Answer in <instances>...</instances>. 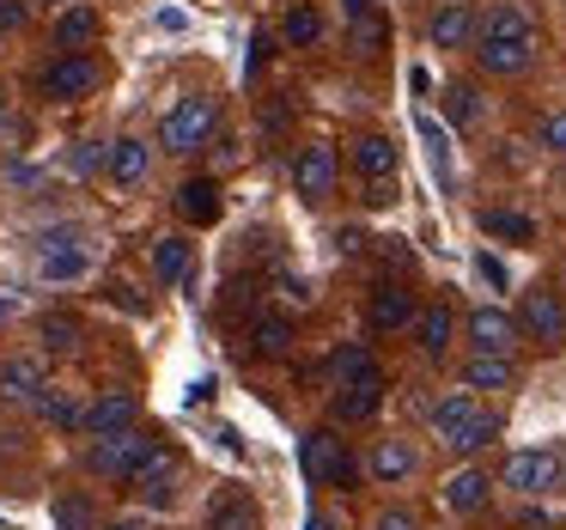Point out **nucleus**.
Returning a JSON list of instances; mask_svg holds the SVG:
<instances>
[{
  "mask_svg": "<svg viewBox=\"0 0 566 530\" xmlns=\"http://www.w3.org/2000/svg\"><path fill=\"white\" fill-rule=\"evenodd\" d=\"M475 420H481V403H475V396H469V391L444 396V403L432 408V433H439V439L451 445V451H457V445H463V433L475 427Z\"/></svg>",
  "mask_w": 566,
  "mask_h": 530,
  "instance_id": "9b49d317",
  "label": "nucleus"
},
{
  "mask_svg": "<svg viewBox=\"0 0 566 530\" xmlns=\"http://www.w3.org/2000/svg\"><path fill=\"white\" fill-rule=\"evenodd\" d=\"M43 391H50V384H43V360L38 354H19V360L0 366V396H7V403H38Z\"/></svg>",
  "mask_w": 566,
  "mask_h": 530,
  "instance_id": "f8f14e48",
  "label": "nucleus"
},
{
  "mask_svg": "<svg viewBox=\"0 0 566 530\" xmlns=\"http://www.w3.org/2000/svg\"><path fill=\"white\" fill-rule=\"evenodd\" d=\"M354 165H359V177H366V184H378V177H396V141L366 135V141L354 147Z\"/></svg>",
  "mask_w": 566,
  "mask_h": 530,
  "instance_id": "4be33fe9",
  "label": "nucleus"
},
{
  "mask_svg": "<svg viewBox=\"0 0 566 530\" xmlns=\"http://www.w3.org/2000/svg\"><path fill=\"white\" fill-rule=\"evenodd\" d=\"M500 481L505 488H517V493H554V488H566V451L560 445H536V451H512L505 457V469H500Z\"/></svg>",
  "mask_w": 566,
  "mask_h": 530,
  "instance_id": "f03ea898",
  "label": "nucleus"
},
{
  "mask_svg": "<svg viewBox=\"0 0 566 530\" xmlns=\"http://www.w3.org/2000/svg\"><path fill=\"white\" fill-rule=\"evenodd\" d=\"M378 530H415V518H408V512H384Z\"/></svg>",
  "mask_w": 566,
  "mask_h": 530,
  "instance_id": "c03bdc74",
  "label": "nucleus"
},
{
  "mask_svg": "<svg viewBox=\"0 0 566 530\" xmlns=\"http://www.w3.org/2000/svg\"><path fill=\"white\" fill-rule=\"evenodd\" d=\"M305 530H335V518H329V512H311V518H305Z\"/></svg>",
  "mask_w": 566,
  "mask_h": 530,
  "instance_id": "49530a36",
  "label": "nucleus"
},
{
  "mask_svg": "<svg viewBox=\"0 0 566 530\" xmlns=\"http://www.w3.org/2000/svg\"><path fill=\"white\" fill-rule=\"evenodd\" d=\"M55 524L62 530H92V506L80 500V493H62V500H55Z\"/></svg>",
  "mask_w": 566,
  "mask_h": 530,
  "instance_id": "473e14b6",
  "label": "nucleus"
},
{
  "mask_svg": "<svg viewBox=\"0 0 566 530\" xmlns=\"http://www.w3.org/2000/svg\"><path fill=\"white\" fill-rule=\"evenodd\" d=\"M274 293H281L286 305H311V287L298 281V274H281V281H274Z\"/></svg>",
  "mask_w": 566,
  "mask_h": 530,
  "instance_id": "4c0bfd02",
  "label": "nucleus"
},
{
  "mask_svg": "<svg viewBox=\"0 0 566 530\" xmlns=\"http://www.w3.org/2000/svg\"><path fill=\"white\" fill-rule=\"evenodd\" d=\"M281 38L293 43V50H311V43L323 38V19H317V7H293V13H286V25H281Z\"/></svg>",
  "mask_w": 566,
  "mask_h": 530,
  "instance_id": "cd10ccee",
  "label": "nucleus"
},
{
  "mask_svg": "<svg viewBox=\"0 0 566 530\" xmlns=\"http://www.w3.org/2000/svg\"><path fill=\"white\" fill-rule=\"evenodd\" d=\"M0 366H7V360H0Z\"/></svg>",
  "mask_w": 566,
  "mask_h": 530,
  "instance_id": "3c124183",
  "label": "nucleus"
},
{
  "mask_svg": "<svg viewBox=\"0 0 566 530\" xmlns=\"http://www.w3.org/2000/svg\"><path fill=\"white\" fill-rule=\"evenodd\" d=\"M444 111H451L457 128H469L481 116V104H475V92H469V86H451V92H444Z\"/></svg>",
  "mask_w": 566,
  "mask_h": 530,
  "instance_id": "f704fd0d",
  "label": "nucleus"
},
{
  "mask_svg": "<svg viewBox=\"0 0 566 530\" xmlns=\"http://www.w3.org/2000/svg\"><path fill=\"white\" fill-rule=\"evenodd\" d=\"M208 530H256V506H250L238 488H220L213 506H208Z\"/></svg>",
  "mask_w": 566,
  "mask_h": 530,
  "instance_id": "a211bd4d",
  "label": "nucleus"
},
{
  "mask_svg": "<svg viewBox=\"0 0 566 530\" xmlns=\"http://www.w3.org/2000/svg\"><path fill=\"white\" fill-rule=\"evenodd\" d=\"M135 493H140V500H153V506H171L177 500V469H159V476L135 481Z\"/></svg>",
  "mask_w": 566,
  "mask_h": 530,
  "instance_id": "2f4dec72",
  "label": "nucleus"
},
{
  "mask_svg": "<svg viewBox=\"0 0 566 530\" xmlns=\"http://www.w3.org/2000/svg\"><path fill=\"white\" fill-rule=\"evenodd\" d=\"M469 342H475V354H512V342H517V318H505V311L481 305L475 318H469Z\"/></svg>",
  "mask_w": 566,
  "mask_h": 530,
  "instance_id": "9d476101",
  "label": "nucleus"
},
{
  "mask_svg": "<svg viewBox=\"0 0 566 530\" xmlns=\"http://www.w3.org/2000/svg\"><path fill=\"white\" fill-rule=\"evenodd\" d=\"M55 7H80V0H55Z\"/></svg>",
  "mask_w": 566,
  "mask_h": 530,
  "instance_id": "8fccbe9b",
  "label": "nucleus"
},
{
  "mask_svg": "<svg viewBox=\"0 0 566 530\" xmlns=\"http://www.w3.org/2000/svg\"><path fill=\"white\" fill-rule=\"evenodd\" d=\"M512 378H517V366L505 354H475L463 366V384L469 391H512Z\"/></svg>",
  "mask_w": 566,
  "mask_h": 530,
  "instance_id": "aec40b11",
  "label": "nucleus"
},
{
  "mask_svg": "<svg viewBox=\"0 0 566 530\" xmlns=\"http://www.w3.org/2000/svg\"><path fill=\"white\" fill-rule=\"evenodd\" d=\"M147 172H153L147 141H116V147H111V177L123 189H140V184H147Z\"/></svg>",
  "mask_w": 566,
  "mask_h": 530,
  "instance_id": "6ab92c4d",
  "label": "nucleus"
},
{
  "mask_svg": "<svg viewBox=\"0 0 566 530\" xmlns=\"http://www.w3.org/2000/svg\"><path fill=\"white\" fill-rule=\"evenodd\" d=\"M55 43H62L67 55H80L86 43H98V7H62V19H55Z\"/></svg>",
  "mask_w": 566,
  "mask_h": 530,
  "instance_id": "2eb2a0df",
  "label": "nucleus"
},
{
  "mask_svg": "<svg viewBox=\"0 0 566 530\" xmlns=\"http://www.w3.org/2000/svg\"><path fill=\"white\" fill-rule=\"evenodd\" d=\"M7 184H13V189H38L43 172H31V165H13V172H7Z\"/></svg>",
  "mask_w": 566,
  "mask_h": 530,
  "instance_id": "37998d69",
  "label": "nucleus"
},
{
  "mask_svg": "<svg viewBox=\"0 0 566 530\" xmlns=\"http://www.w3.org/2000/svg\"><path fill=\"white\" fill-rule=\"evenodd\" d=\"M475 7L469 0H444L439 13H432V25H427V38H432V50H469V38H475Z\"/></svg>",
  "mask_w": 566,
  "mask_h": 530,
  "instance_id": "423d86ee",
  "label": "nucleus"
},
{
  "mask_svg": "<svg viewBox=\"0 0 566 530\" xmlns=\"http://www.w3.org/2000/svg\"><path fill=\"white\" fill-rule=\"evenodd\" d=\"M371 372H378V366H371V354H366V347H342V354H335V378H342V384L371 378Z\"/></svg>",
  "mask_w": 566,
  "mask_h": 530,
  "instance_id": "7c9ffc66",
  "label": "nucleus"
},
{
  "mask_svg": "<svg viewBox=\"0 0 566 530\" xmlns=\"http://www.w3.org/2000/svg\"><path fill=\"white\" fill-rule=\"evenodd\" d=\"M517 330L536 335V342H566V311L554 293H524V311H517Z\"/></svg>",
  "mask_w": 566,
  "mask_h": 530,
  "instance_id": "6e6552de",
  "label": "nucleus"
},
{
  "mask_svg": "<svg viewBox=\"0 0 566 530\" xmlns=\"http://www.w3.org/2000/svg\"><path fill=\"white\" fill-rule=\"evenodd\" d=\"M493 439H500V415H488V408H481V420L463 433V445H457V451H463V457H469V451H488Z\"/></svg>",
  "mask_w": 566,
  "mask_h": 530,
  "instance_id": "72a5a7b5",
  "label": "nucleus"
},
{
  "mask_svg": "<svg viewBox=\"0 0 566 530\" xmlns=\"http://www.w3.org/2000/svg\"><path fill=\"white\" fill-rule=\"evenodd\" d=\"M415 476V451H408L402 439H378V451H371V481H408Z\"/></svg>",
  "mask_w": 566,
  "mask_h": 530,
  "instance_id": "412c9836",
  "label": "nucleus"
},
{
  "mask_svg": "<svg viewBox=\"0 0 566 530\" xmlns=\"http://www.w3.org/2000/svg\"><path fill=\"white\" fill-rule=\"evenodd\" d=\"M420 141H427V153H432V172H439L444 184H451V135H444V128L432 123V116H420Z\"/></svg>",
  "mask_w": 566,
  "mask_h": 530,
  "instance_id": "c85d7f7f",
  "label": "nucleus"
},
{
  "mask_svg": "<svg viewBox=\"0 0 566 530\" xmlns=\"http://www.w3.org/2000/svg\"><path fill=\"white\" fill-rule=\"evenodd\" d=\"M256 354L262 360H286V354H293V323H286V318H262L256 323Z\"/></svg>",
  "mask_w": 566,
  "mask_h": 530,
  "instance_id": "a878e982",
  "label": "nucleus"
},
{
  "mask_svg": "<svg viewBox=\"0 0 566 530\" xmlns=\"http://www.w3.org/2000/svg\"><path fill=\"white\" fill-rule=\"evenodd\" d=\"M542 147H548V153H566V111L542 116Z\"/></svg>",
  "mask_w": 566,
  "mask_h": 530,
  "instance_id": "e433bc0d",
  "label": "nucleus"
},
{
  "mask_svg": "<svg viewBox=\"0 0 566 530\" xmlns=\"http://www.w3.org/2000/svg\"><path fill=\"white\" fill-rule=\"evenodd\" d=\"M524 530H554V524H536V518H530V524H524Z\"/></svg>",
  "mask_w": 566,
  "mask_h": 530,
  "instance_id": "09e8293b",
  "label": "nucleus"
},
{
  "mask_svg": "<svg viewBox=\"0 0 566 530\" xmlns=\"http://www.w3.org/2000/svg\"><path fill=\"white\" fill-rule=\"evenodd\" d=\"M378 403H384V372L354 378V384H342V396H335V420H371Z\"/></svg>",
  "mask_w": 566,
  "mask_h": 530,
  "instance_id": "4468645a",
  "label": "nucleus"
},
{
  "mask_svg": "<svg viewBox=\"0 0 566 530\" xmlns=\"http://www.w3.org/2000/svg\"><path fill=\"white\" fill-rule=\"evenodd\" d=\"M86 92H98V62H92V55H62V62L43 67V98L74 104V98H86Z\"/></svg>",
  "mask_w": 566,
  "mask_h": 530,
  "instance_id": "39448f33",
  "label": "nucleus"
},
{
  "mask_svg": "<svg viewBox=\"0 0 566 530\" xmlns=\"http://www.w3.org/2000/svg\"><path fill=\"white\" fill-rule=\"evenodd\" d=\"M208 396H213V378H196V384H189V408L208 403Z\"/></svg>",
  "mask_w": 566,
  "mask_h": 530,
  "instance_id": "a18cd8bd",
  "label": "nucleus"
},
{
  "mask_svg": "<svg viewBox=\"0 0 566 530\" xmlns=\"http://www.w3.org/2000/svg\"><path fill=\"white\" fill-rule=\"evenodd\" d=\"M153 274H159V281H184L189 274V238H159V245H153Z\"/></svg>",
  "mask_w": 566,
  "mask_h": 530,
  "instance_id": "b1692460",
  "label": "nucleus"
},
{
  "mask_svg": "<svg viewBox=\"0 0 566 530\" xmlns=\"http://www.w3.org/2000/svg\"><path fill=\"white\" fill-rule=\"evenodd\" d=\"M415 323V293L402 281H378L371 293V330H408Z\"/></svg>",
  "mask_w": 566,
  "mask_h": 530,
  "instance_id": "ddd939ff",
  "label": "nucleus"
},
{
  "mask_svg": "<svg viewBox=\"0 0 566 530\" xmlns=\"http://www.w3.org/2000/svg\"><path fill=\"white\" fill-rule=\"evenodd\" d=\"M481 232L512 238V245H530V238H536V220H530V214H512V208H488L481 214Z\"/></svg>",
  "mask_w": 566,
  "mask_h": 530,
  "instance_id": "5701e85b",
  "label": "nucleus"
},
{
  "mask_svg": "<svg viewBox=\"0 0 566 530\" xmlns=\"http://www.w3.org/2000/svg\"><path fill=\"white\" fill-rule=\"evenodd\" d=\"M177 214L196 220V226H213L220 220V184H213V177H189V184L177 189Z\"/></svg>",
  "mask_w": 566,
  "mask_h": 530,
  "instance_id": "dca6fc26",
  "label": "nucleus"
},
{
  "mask_svg": "<svg viewBox=\"0 0 566 530\" xmlns=\"http://www.w3.org/2000/svg\"><path fill=\"white\" fill-rule=\"evenodd\" d=\"M135 415H140L135 391H104L98 403L86 408V433H92V439H111V433H128V427H135Z\"/></svg>",
  "mask_w": 566,
  "mask_h": 530,
  "instance_id": "0eeeda50",
  "label": "nucleus"
},
{
  "mask_svg": "<svg viewBox=\"0 0 566 530\" xmlns=\"http://www.w3.org/2000/svg\"><path fill=\"white\" fill-rule=\"evenodd\" d=\"M111 530H153V524H140V518H123V524H111Z\"/></svg>",
  "mask_w": 566,
  "mask_h": 530,
  "instance_id": "de8ad7c7",
  "label": "nucleus"
},
{
  "mask_svg": "<svg viewBox=\"0 0 566 530\" xmlns=\"http://www.w3.org/2000/svg\"><path fill=\"white\" fill-rule=\"evenodd\" d=\"M475 62L488 74H524L536 62V25L524 7H493L475 31Z\"/></svg>",
  "mask_w": 566,
  "mask_h": 530,
  "instance_id": "f257e3e1",
  "label": "nucleus"
},
{
  "mask_svg": "<svg viewBox=\"0 0 566 530\" xmlns=\"http://www.w3.org/2000/svg\"><path fill=\"white\" fill-rule=\"evenodd\" d=\"M43 342H50L55 354H74V347L86 342V323L67 318V311H50V318H43Z\"/></svg>",
  "mask_w": 566,
  "mask_h": 530,
  "instance_id": "393cba45",
  "label": "nucleus"
},
{
  "mask_svg": "<svg viewBox=\"0 0 566 530\" xmlns=\"http://www.w3.org/2000/svg\"><path fill=\"white\" fill-rule=\"evenodd\" d=\"M420 347H427L432 360L451 347V311H444V305H427V311H420Z\"/></svg>",
  "mask_w": 566,
  "mask_h": 530,
  "instance_id": "bb28decb",
  "label": "nucleus"
},
{
  "mask_svg": "<svg viewBox=\"0 0 566 530\" xmlns=\"http://www.w3.org/2000/svg\"><path fill=\"white\" fill-rule=\"evenodd\" d=\"M305 476L317 488H347L354 481V457H347V445L335 433H311L305 439Z\"/></svg>",
  "mask_w": 566,
  "mask_h": 530,
  "instance_id": "20e7f679",
  "label": "nucleus"
},
{
  "mask_svg": "<svg viewBox=\"0 0 566 530\" xmlns=\"http://www.w3.org/2000/svg\"><path fill=\"white\" fill-rule=\"evenodd\" d=\"M366 201H371V208H390V201H396V177H378V184L366 189Z\"/></svg>",
  "mask_w": 566,
  "mask_h": 530,
  "instance_id": "a19ab883",
  "label": "nucleus"
},
{
  "mask_svg": "<svg viewBox=\"0 0 566 530\" xmlns=\"http://www.w3.org/2000/svg\"><path fill=\"white\" fill-rule=\"evenodd\" d=\"M98 165H111V147H98V141H80V153H74V172H80V177H92Z\"/></svg>",
  "mask_w": 566,
  "mask_h": 530,
  "instance_id": "c9c22d12",
  "label": "nucleus"
},
{
  "mask_svg": "<svg viewBox=\"0 0 566 530\" xmlns=\"http://www.w3.org/2000/svg\"><path fill=\"white\" fill-rule=\"evenodd\" d=\"M213 123H220V104H213V98H201V92H196V98H177L171 116H165V128H159L165 153H196V147H208Z\"/></svg>",
  "mask_w": 566,
  "mask_h": 530,
  "instance_id": "7ed1b4c3",
  "label": "nucleus"
},
{
  "mask_svg": "<svg viewBox=\"0 0 566 530\" xmlns=\"http://www.w3.org/2000/svg\"><path fill=\"white\" fill-rule=\"evenodd\" d=\"M38 415H43V420H55V427H86V415H80V408L67 403L62 391H43V396H38Z\"/></svg>",
  "mask_w": 566,
  "mask_h": 530,
  "instance_id": "c756f323",
  "label": "nucleus"
},
{
  "mask_svg": "<svg viewBox=\"0 0 566 530\" xmlns=\"http://www.w3.org/2000/svg\"><path fill=\"white\" fill-rule=\"evenodd\" d=\"M475 269H481V281H488V287H505V262L500 257H488V250H481Z\"/></svg>",
  "mask_w": 566,
  "mask_h": 530,
  "instance_id": "58836bf2",
  "label": "nucleus"
},
{
  "mask_svg": "<svg viewBox=\"0 0 566 530\" xmlns=\"http://www.w3.org/2000/svg\"><path fill=\"white\" fill-rule=\"evenodd\" d=\"M488 469H457L451 481H444V506H451V512H481V506H488Z\"/></svg>",
  "mask_w": 566,
  "mask_h": 530,
  "instance_id": "f3484780",
  "label": "nucleus"
},
{
  "mask_svg": "<svg viewBox=\"0 0 566 530\" xmlns=\"http://www.w3.org/2000/svg\"><path fill=\"white\" fill-rule=\"evenodd\" d=\"M25 25V0H0V31H19Z\"/></svg>",
  "mask_w": 566,
  "mask_h": 530,
  "instance_id": "ea45409f",
  "label": "nucleus"
},
{
  "mask_svg": "<svg viewBox=\"0 0 566 530\" xmlns=\"http://www.w3.org/2000/svg\"><path fill=\"white\" fill-rule=\"evenodd\" d=\"M354 38L366 43V50H378V43H384V25H378V19L366 13V19H359V31H354Z\"/></svg>",
  "mask_w": 566,
  "mask_h": 530,
  "instance_id": "79ce46f5",
  "label": "nucleus"
},
{
  "mask_svg": "<svg viewBox=\"0 0 566 530\" xmlns=\"http://www.w3.org/2000/svg\"><path fill=\"white\" fill-rule=\"evenodd\" d=\"M293 189L305 201H323L335 189V147H305L293 159Z\"/></svg>",
  "mask_w": 566,
  "mask_h": 530,
  "instance_id": "1a4fd4ad",
  "label": "nucleus"
}]
</instances>
